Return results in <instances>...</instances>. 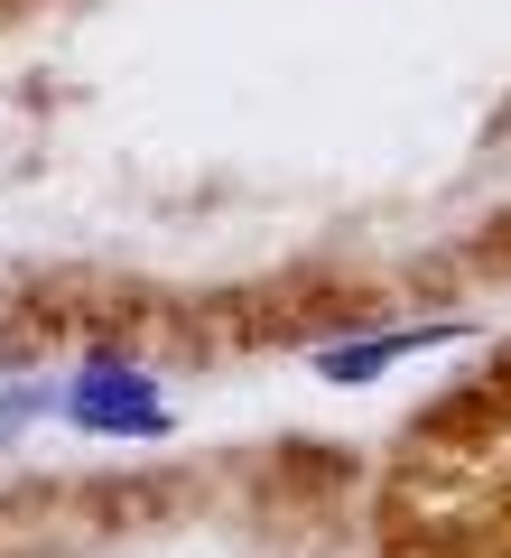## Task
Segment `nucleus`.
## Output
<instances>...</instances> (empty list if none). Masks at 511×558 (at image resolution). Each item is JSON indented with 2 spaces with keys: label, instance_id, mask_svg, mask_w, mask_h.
I'll use <instances>...</instances> for the list:
<instances>
[{
  "label": "nucleus",
  "instance_id": "2",
  "mask_svg": "<svg viewBox=\"0 0 511 558\" xmlns=\"http://www.w3.org/2000/svg\"><path fill=\"white\" fill-rule=\"evenodd\" d=\"M455 326H418V336H373V344H334V354H316V373L326 381H373L381 363H400V354H418V344H447Z\"/></svg>",
  "mask_w": 511,
  "mask_h": 558
},
{
  "label": "nucleus",
  "instance_id": "1",
  "mask_svg": "<svg viewBox=\"0 0 511 558\" xmlns=\"http://www.w3.org/2000/svg\"><path fill=\"white\" fill-rule=\"evenodd\" d=\"M65 418L94 428V438H158V428H168V400H158V381L139 373L131 354H94L65 381Z\"/></svg>",
  "mask_w": 511,
  "mask_h": 558
}]
</instances>
